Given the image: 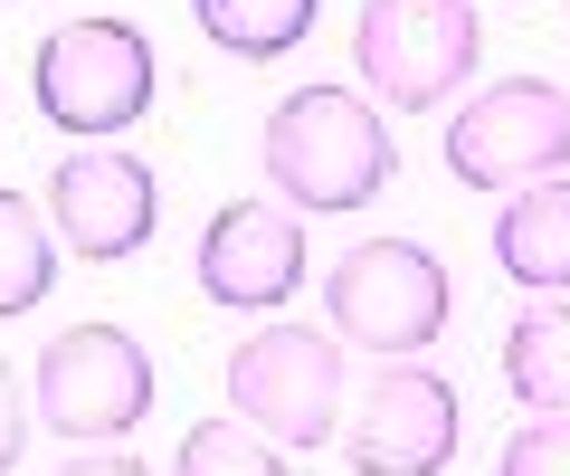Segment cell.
<instances>
[{
	"mask_svg": "<svg viewBox=\"0 0 570 476\" xmlns=\"http://www.w3.org/2000/svg\"><path fill=\"white\" fill-rule=\"evenodd\" d=\"M39 419L58 438H77V448H124V438L153 419V352H142V333L124 324H67L39 343Z\"/></svg>",
	"mask_w": 570,
	"mask_h": 476,
	"instance_id": "cell-5",
	"label": "cell"
},
{
	"mask_svg": "<svg viewBox=\"0 0 570 476\" xmlns=\"http://www.w3.org/2000/svg\"><path fill=\"white\" fill-rule=\"evenodd\" d=\"M48 476H153L142 457H124V448H86V457H58Z\"/></svg>",
	"mask_w": 570,
	"mask_h": 476,
	"instance_id": "cell-18",
	"label": "cell"
},
{
	"mask_svg": "<svg viewBox=\"0 0 570 476\" xmlns=\"http://www.w3.org/2000/svg\"><path fill=\"white\" fill-rule=\"evenodd\" d=\"M29 96H39V115L58 134H77V144H115V134H134L142 115H153V96H163V58H153V39H142L134 20H58L39 39V58H29Z\"/></svg>",
	"mask_w": 570,
	"mask_h": 476,
	"instance_id": "cell-2",
	"label": "cell"
},
{
	"mask_svg": "<svg viewBox=\"0 0 570 476\" xmlns=\"http://www.w3.org/2000/svg\"><path fill=\"white\" fill-rule=\"evenodd\" d=\"M448 172L466 191H523L570 172V86L561 77H494L448 125Z\"/></svg>",
	"mask_w": 570,
	"mask_h": 476,
	"instance_id": "cell-7",
	"label": "cell"
},
{
	"mask_svg": "<svg viewBox=\"0 0 570 476\" xmlns=\"http://www.w3.org/2000/svg\"><path fill=\"white\" fill-rule=\"evenodd\" d=\"M343 457L362 476H438L456 457V391L428 372V352H381V372L352 381Z\"/></svg>",
	"mask_w": 570,
	"mask_h": 476,
	"instance_id": "cell-8",
	"label": "cell"
},
{
	"mask_svg": "<svg viewBox=\"0 0 570 476\" xmlns=\"http://www.w3.org/2000/svg\"><path fill=\"white\" fill-rule=\"evenodd\" d=\"M190 276H200V295L228 305V314H276V305H295V286H305V229H295V210H276V201H219L209 229H200Z\"/></svg>",
	"mask_w": 570,
	"mask_h": 476,
	"instance_id": "cell-10",
	"label": "cell"
},
{
	"mask_svg": "<svg viewBox=\"0 0 570 476\" xmlns=\"http://www.w3.org/2000/svg\"><path fill=\"white\" fill-rule=\"evenodd\" d=\"M228 410L247 429H266L276 448H324L352 419V362L333 324H285L266 314L257 333H238L228 352Z\"/></svg>",
	"mask_w": 570,
	"mask_h": 476,
	"instance_id": "cell-3",
	"label": "cell"
},
{
	"mask_svg": "<svg viewBox=\"0 0 570 476\" xmlns=\"http://www.w3.org/2000/svg\"><path fill=\"white\" fill-rule=\"evenodd\" d=\"M29 419H39V400H20V372L0 362V476L20 467V448H29Z\"/></svg>",
	"mask_w": 570,
	"mask_h": 476,
	"instance_id": "cell-17",
	"label": "cell"
},
{
	"mask_svg": "<svg viewBox=\"0 0 570 476\" xmlns=\"http://www.w3.org/2000/svg\"><path fill=\"white\" fill-rule=\"evenodd\" d=\"M48 229H58L86 268H115V258L153 249V229H163V182H153L142 153H105V144L58 153V172H48Z\"/></svg>",
	"mask_w": 570,
	"mask_h": 476,
	"instance_id": "cell-9",
	"label": "cell"
},
{
	"mask_svg": "<svg viewBox=\"0 0 570 476\" xmlns=\"http://www.w3.org/2000/svg\"><path fill=\"white\" fill-rule=\"evenodd\" d=\"M448 268L419 239H352L324 268V324L362 352H428L448 333Z\"/></svg>",
	"mask_w": 570,
	"mask_h": 476,
	"instance_id": "cell-6",
	"label": "cell"
},
{
	"mask_svg": "<svg viewBox=\"0 0 570 476\" xmlns=\"http://www.w3.org/2000/svg\"><path fill=\"white\" fill-rule=\"evenodd\" d=\"M494 476H570V419H523L494 457Z\"/></svg>",
	"mask_w": 570,
	"mask_h": 476,
	"instance_id": "cell-16",
	"label": "cell"
},
{
	"mask_svg": "<svg viewBox=\"0 0 570 476\" xmlns=\"http://www.w3.org/2000/svg\"><path fill=\"white\" fill-rule=\"evenodd\" d=\"M475 58H485L475 0H362V20H352V67L390 115L448 105L475 77Z\"/></svg>",
	"mask_w": 570,
	"mask_h": 476,
	"instance_id": "cell-4",
	"label": "cell"
},
{
	"mask_svg": "<svg viewBox=\"0 0 570 476\" xmlns=\"http://www.w3.org/2000/svg\"><path fill=\"white\" fill-rule=\"evenodd\" d=\"M48 286H58V229L29 191H0V314L48 305Z\"/></svg>",
	"mask_w": 570,
	"mask_h": 476,
	"instance_id": "cell-14",
	"label": "cell"
},
{
	"mask_svg": "<svg viewBox=\"0 0 570 476\" xmlns=\"http://www.w3.org/2000/svg\"><path fill=\"white\" fill-rule=\"evenodd\" d=\"M314 10H324V0H190L200 39L228 48V58H247V67L295 58V48L314 39Z\"/></svg>",
	"mask_w": 570,
	"mask_h": 476,
	"instance_id": "cell-13",
	"label": "cell"
},
{
	"mask_svg": "<svg viewBox=\"0 0 570 476\" xmlns=\"http://www.w3.org/2000/svg\"><path fill=\"white\" fill-rule=\"evenodd\" d=\"M494 268H504L523 295H570V172L504 191V220H494Z\"/></svg>",
	"mask_w": 570,
	"mask_h": 476,
	"instance_id": "cell-11",
	"label": "cell"
},
{
	"mask_svg": "<svg viewBox=\"0 0 570 476\" xmlns=\"http://www.w3.org/2000/svg\"><path fill=\"white\" fill-rule=\"evenodd\" d=\"M504 391L523 400L532 419H570V295H542V305L513 314V333H504Z\"/></svg>",
	"mask_w": 570,
	"mask_h": 476,
	"instance_id": "cell-12",
	"label": "cell"
},
{
	"mask_svg": "<svg viewBox=\"0 0 570 476\" xmlns=\"http://www.w3.org/2000/svg\"><path fill=\"white\" fill-rule=\"evenodd\" d=\"M171 476H295V467H285V448L266 429H247V419L228 410V419H200V429L181 438Z\"/></svg>",
	"mask_w": 570,
	"mask_h": 476,
	"instance_id": "cell-15",
	"label": "cell"
},
{
	"mask_svg": "<svg viewBox=\"0 0 570 476\" xmlns=\"http://www.w3.org/2000/svg\"><path fill=\"white\" fill-rule=\"evenodd\" d=\"M257 163H266V182H276L285 210L343 220V210H371L390 191L400 153H390V125H381V105L362 86H295V96L266 105Z\"/></svg>",
	"mask_w": 570,
	"mask_h": 476,
	"instance_id": "cell-1",
	"label": "cell"
}]
</instances>
